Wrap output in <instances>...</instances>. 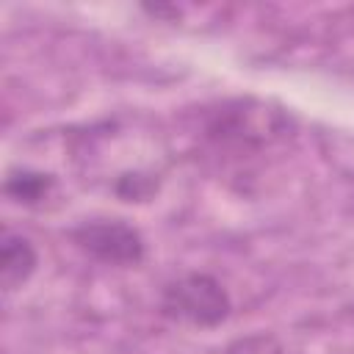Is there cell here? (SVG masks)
I'll return each mask as SVG.
<instances>
[{
    "label": "cell",
    "instance_id": "3",
    "mask_svg": "<svg viewBox=\"0 0 354 354\" xmlns=\"http://www.w3.org/2000/svg\"><path fill=\"white\" fill-rule=\"evenodd\" d=\"M36 249L25 235L6 232L0 249V282L6 290H17L36 271Z\"/></svg>",
    "mask_w": 354,
    "mask_h": 354
},
{
    "label": "cell",
    "instance_id": "4",
    "mask_svg": "<svg viewBox=\"0 0 354 354\" xmlns=\"http://www.w3.org/2000/svg\"><path fill=\"white\" fill-rule=\"evenodd\" d=\"M50 188H53V177L44 171H30V169H22L6 180V194L25 205L41 202L50 194Z\"/></svg>",
    "mask_w": 354,
    "mask_h": 354
},
{
    "label": "cell",
    "instance_id": "1",
    "mask_svg": "<svg viewBox=\"0 0 354 354\" xmlns=\"http://www.w3.org/2000/svg\"><path fill=\"white\" fill-rule=\"evenodd\" d=\"M232 310L230 293L210 274H185L163 288L160 313L191 326H218Z\"/></svg>",
    "mask_w": 354,
    "mask_h": 354
},
{
    "label": "cell",
    "instance_id": "2",
    "mask_svg": "<svg viewBox=\"0 0 354 354\" xmlns=\"http://www.w3.org/2000/svg\"><path fill=\"white\" fill-rule=\"evenodd\" d=\"M72 241L94 260L111 266H136L144 257V238L122 218H94L75 227Z\"/></svg>",
    "mask_w": 354,
    "mask_h": 354
}]
</instances>
